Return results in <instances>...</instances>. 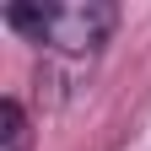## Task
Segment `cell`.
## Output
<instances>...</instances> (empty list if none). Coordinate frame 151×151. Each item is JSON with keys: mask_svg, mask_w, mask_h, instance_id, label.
<instances>
[{"mask_svg": "<svg viewBox=\"0 0 151 151\" xmlns=\"http://www.w3.org/2000/svg\"><path fill=\"white\" fill-rule=\"evenodd\" d=\"M6 22L16 32H27L32 43H49L54 54H97L119 22V11L108 0H65V6L16 0V6H6Z\"/></svg>", "mask_w": 151, "mask_h": 151, "instance_id": "cell-1", "label": "cell"}, {"mask_svg": "<svg viewBox=\"0 0 151 151\" xmlns=\"http://www.w3.org/2000/svg\"><path fill=\"white\" fill-rule=\"evenodd\" d=\"M32 146V129H27V113L16 97L0 103V151H27Z\"/></svg>", "mask_w": 151, "mask_h": 151, "instance_id": "cell-2", "label": "cell"}]
</instances>
